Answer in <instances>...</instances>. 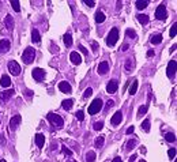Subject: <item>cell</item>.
I'll use <instances>...</instances> for the list:
<instances>
[{"instance_id": "cell-50", "label": "cell", "mask_w": 177, "mask_h": 162, "mask_svg": "<svg viewBox=\"0 0 177 162\" xmlns=\"http://www.w3.org/2000/svg\"><path fill=\"white\" fill-rule=\"evenodd\" d=\"M112 162H123V161H121V158H120V157H116V158H115V160H113Z\"/></svg>"}, {"instance_id": "cell-12", "label": "cell", "mask_w": 177, "mask_h": 162, "mask_svg": "<svg viewBox=\"0 0 177 162\" xmlns=\"http://www.w3.org/2000/svg\"><path fill=\"white\" fill-rule=\"evenodd\" d=\"M10 46H11L10 40H2L0 41V55H4L6 52H8Z\"/></svg>"}, {"instance_id": "cell-24", "label": "cell", "mask_w": 177, "mask_h": 162, "mask_svg": "<svg viewBox=\"0 0 177 162\" xmlns=\"http://www.w3.org/2000/svg\"><path fill=\"white\" fill-rule=\"evenodd\" d=\"M151 44H154V45H158V44L162 42V34H155V36L151 37Z\"/></svg>"}, {"instance_id": "cell-29", "label": "cell", "mask_w": 177, "mask_h": 162, "mask_svg": "<svg viewBox=\"0 0 177 162\" xmlns=\"http://www.w3.org/2000/svg\"><path fill=\"white\" fill-rule=\"evenodd\" d=\"M96 157H97V155H96V152H94V151H88L87 155H86V161L87 162H94Z\"/></svg>"}, {"instance_id": "cell-38", "label": "cell", "mask_w": 177, "mask_h": 162, "mask_svg": "<svg viewBox=\"0 0 177 162\" xmlns=\"http://www.w3.org/2000/svg\"><path fill=\"white\" fill-rule=\"evenodd\" d=\"M125 34H127V37L136 38V34H135V30H132V29H128V30L125 31Z\"/></svg>"}, {"instance_id": "cell-48", "label": "cell", "mask_w": 177, "mask_h": 162, "mask_svg": "<svg viewBox=\"0 0 177 162\" xmlns=\"http://www.w3.org/2000/svg\"><path fill=\"white\" fill-rule=\"evenodd\" d=\"M85 4H87L88 7H94V6H96V3H94V2H85Z\"/></svg>"}, {"instance_id": "cell-23", "label": "cell", "mask_w": 177, "mask_h": 162, "mask_svg": "<svg viewBox=\"0 0 177 162\" xmlns=\"http://www.w3.org/2000/svg\"><path fill=\"white\" fill-rule=\"evenodd\" d=\"M63 41H64V44H65V46H67V48L71 46L72 45V37H71V34L65 33L64 37H63Z\"/></svg>"}, {"instance_id": "cell-45", "label": "cell", "mask_w": 177, "mask_h": 162, "mask_svg": "<svg viewBox=\"0 0 177 162\" xmlns=\"http://www.w3.org/2000/svg\"><path fill=\"white\" fill-rule=\"evenodd\" d=\"M79 50H81V52L83 53V55H86V56H87V49H86V48H85L83 45H79Z\"/></svg>"}, {"instance_id": "cell-1", "label": "cell", "mask_w": 177, "mask_h": 162, "mask_svg": "<svg viewBox=\"0 0 177 162\" xmlns=\"http://www.w3.org/2000/svg\"><path fill=\"white\" fill-rule=\"evenodd\" d=\"M34 59H36V50L31 46H27L22 53V60H23L25 64H31L34 61Z\"/></svg>"}, {"instance_id": "cell-49", "label": "cell", "mask_w": 177, "mask_h": 162, "mask_svg": "<svg viewBox=\"0 0 177 162\" xmlns=\"http://www.w3.org/2000/svg\"><path fill=\"white\" fill-rule=\"evenodd\" d=\"M135 160H136V155H131V157H129V162H134Z\"/></svg>"}, {"instance_id": "cell-54", "label": "cell", "mask_w": 177, "mask_h": 162, "mask_svg": "<svg viewBox=\"0 0 177 162\" xmlns=\"http://www.w3.org/2000/svg\"><path fill=\"white\" fill-rule=\"evenodd\" d=\"M69 162H77V161H69Z\"/></svg>"}, {"instance_id": "cell-40", "label": "cell", "mask_w": 177, "mask_h": 162, "mask_svg": "<svg viewBox=\"0 0 177 162\" xmlns=\"http://www.w3.org/2000/svg\"><path fill=\"white\" fill-rule=\"evenodd\" d=\"M61 151H63V154H65V155H72V151L69 150V148L65 147V146H63V147H61Z\"/></svg>"}, {"instance_id": "cell-10", "label": "cell", "mask_w": 177, "mask_h": 162, "mask_svg": "<svg viewBox=\"0 0 177 162\" xmlns=\"http://www.w3.org/2000/svg\"><path fill=\"white\" fill-rule=\"evenodd\" d=\"M117 89H119V83H117V81L112 79V81H109V82H108V86H106V91H108L109 94L116 93V91H117Z\"/></svg>"}, {"instance_id": "cell-43", "label": "cell", "mask_w": 177, "mask_h": 162, "mask_svg": "<svg viewBox=\"0 0 177 162\" xmlns=\"http://www.w3.org/2000/svg\"><path fill=\"white\" fill-rule=\"evenodd\" d=\"M102 127H104V124L101 123V121L94 124V129H96V131H100V129H102Z\"/></svg>"}, {"instance_id": "cell-8", "label": "cell", "mask_w": 177, "mask_h": 162, "mask_svg": "<svg viewBox=\"0 0 177 162\" xmlns=\"http://www.w3.org/2000/svg\"><path fill=\"white\" fill-rule=\"evenodd\" d=\"M31 75H33V78L36 79L37 82H42L44 79H45V71H44L42 68H34L33 72H31Z\"/></svg>"}, {"instance_id": "cell-7", "label": "cell", "mask_w": 177, "mask_h": 162, "mask_svg": "<svg viewBox=\"0 0 177 162\" xmlns=\"http://www.w3.org/2000/svg\"><path fill=\"white\" fill-rule=\"evenodd\" d=\"M176 69H177L176 60H170L169 64H167V68H166V75L169 76L170 79H173L176 76Z\"/></svg>"}, {"instance_id": "cell-13", "label": "cell", "mask_w": 177, "mask_h": 162, "mask_svg": "<svg viewBox=\"0 0 177 162\" xmlns=\"http://www.w3.org/2000/svg\"><path fill=\"white\" fill-rule=\"evenodd\" d=\"M123 121V113L117 110L115 114L112 116V120H110V123H112V125H119L120 123Z\"/></svg>"}, {"instance_id": "cell-22", "label": "cell", "mask_w": 177, "mask_h": 162, "mask_svg": "<svg viewBox=\"0 0 177 162\" xmlns=\"http://www.w3.org/2000/svg\"><path fill=\"white\" fill-rule=\"evenodd\" d=\"M72 105H74V101H72V100H64L61 102V108H63V109H65V110H69L72 108Z\"/></svg>"}, {"instance_id": "cell-15", "label": "cell", "mask_w": 177, "mask_h": 162, "mask_svg": "<svg viewBox=\"0 0 177 162\" xmlns=\"http://www.w3.org/2000/svg\"><path fill=\"white\" fill-rule=\"evenodd\" d=\"M0 86H2V87H4V89L10 87V86H11V79H10V76H8V75H3L2 79H0Z\"/></svg>"}, {"instance_id": "cell-34", "label": "cell", "mask_w": 177, "mask_h": 162, "mask_svg": "<svg viewBox=\"0 0 177 162\" xmlns=\"http://www.w3.org/2000/svg\"><path fill=\"white\" fill-rule=\"evenodd\" d=\"M125 69H127V71L134 69V61H132L131 59H127V61H125Z\"/></svg>"}, {"instance_id": "cell-21", "label": "cell", "mask_w": 177, "mask_h": 162, "mask_svg": "<svg viewBox=\"0 0 177 162\" xmlns=\"http://www.w3.org/2000/svg\"><path fill=\"white\" fill-rule=\"evenodd\" d=\"M31 38H33V42H36V44L41 42V36H40L37 29H33V31H31Z\"/></svg>"}, {"instance_id": "cell-25", "label": "cell", "mask_w": 177, "mask_h": 162, "mask_svg": "<svg viewBox=\"0 0 177 162\" xmlns=\"http://www.w3.org/2000/svg\"><path fill=\"white\" fill-rule=\"evenodd\" d=\"M104 21H105V14H104L102 11H98L96 14V22L97 23H102Z\"/></svg>"}, {"instance_id": "cell-17", "label": "cell", "mask_w": 177, "mask_h": 162, "mask_svg": "<svg viewBox=\"0 0 177 162\" xmlns=\"http://www.w3.org/2000/svg\"><path fill=\"white\" fill-rule=\"evenodd\" d=\"M59 89H60V91H63V93H71V86H69V83H68V82H65V81L60 82Z\"/></svg>"}, {"instance_id": "cell-27", "label": "cell", "mask_w": 177, "mask_h": 162, "mask_svg": "<svg viewBox=\"0 0 177 162\" xmlns=\"http://www.w3.org/2000/svg\"><path fill=\"white\" fill-rule=\"evenodd\" d=\"M165 140H166V142H169V143L176 142V135H175L173 132H167L166 135H165Z\"/></svg>"}, {"instance_id": "cell-16", "label": "cell", "mask_w": 177, "mask_h": 162, "mask_svg": "<svg viewBox=\"0 0 177 162\" xmlns=\"http://www.w3.org/2000/svg\"><path fill=\"white\" fill-rule=\"evenodd\" d=\"M69 60H71L74 64H81L82 63V57L79 55L78 52H71V55H69Z\"/></svg>"}, {"instance_id": "cell-51", "label": "cell", "mask_w": 177, "mask_h": 162, "mask_svg": "<svg viewBox=\"0 0 177 162\" xmlns=\"http://www.w3.org/2000/svg\"><path fill=\"white\" fill-rule=\"evenodd\" d=\"M176 48H177V45L175 44V45H173L172 48H170V52H175V50H176Z\"/></svg>"}, {"instance_id": "cell-33", "label": "cell", "mask_w": 177, "mask_h": 162, "mask_svg": "<svg viewBox=\"0 0 177 162\" xmlns=\"http://www.w3.org/2000/svg\"><path fill=\"white\" fill-rule=\"evenodd\" d=\"M11 6H12V8H14V11H17V12L21 11V4H19V2H17V0H12V2H11Z\"/></svg>"}, {"instance_id": "cell-42", "label": "cell", "mask_w": 177, "mask_h": 162, "mask_svg": "<svg viewBox=\"0 0 177 162\" xmlns=\"http://www.w3.org/2000/svg\"><path fill=\"white\" fill-rule=\"evenodd\" d=\"M113 105H115V102H113V101L112 100H109L108 101V102H106V108H105V112H108V110L110 109V108H112L113 106Z\"/></svg>"}, {"instance_id": "cell-4", "label": "cell", "mask_w": 177, "mask_h": 162, "mask_svg": "<svg viewBox=\"0 0 177 162\" xmlns=\"http://www.w3.org/2000/svg\"><path fill=\"white\" fill-rule=\"evenodd\" d=\"M48 121L52 124L53 127H61L63 124H64L63 117L59 116V114H56V113H49L48 114Z\"/></svg>"}, {"instance_id": "cell-19", "label": "cell", "mask_w": 177, "mask_h": 162, "mask_svg": "<svg viewBox=\"0 0 177 162\" xmlns=\"http://www.w3.org/2000/svg\"><path fill=\"white\" fill-rule=\"evenodd\" d=\"M4 25H6V27L11 31L12 29H14V18H12L11 15H7L6 19H4Z\"/></svg>"}, {"instance_id": "cell-11", "label": "cell", "mask_w": 177, "mask_h": 162, "mask_svg": "<svg viewBox=\"0 0 177 162\" xmlns=\"http://www.w3.org/2000/svg\"><path fill=\"white\" fill-rule=\"evenodd\" d=\"M22 121V117L19 116V114H17V116H14L11 119V121H10V131H15V129L18 128V125L21 124Z\"/></svg>"}, {"instance_id": "cell-35", "label": "cell", "mask_w": 177, "mask_h": 162, "mask_svg": "<svg viewBox=\"0 0 177 162\" xmlns=\"http://www.w3.org/2000/svg\"><path fill=\"white\" fill-rule=\"evenodd\" d=\"M146 112H147V105H142L138 110V116H143V114H146Z\"/></svg>"}, {"instance_id": "cell-31", "label": "cell", "mask_w": 177, "mask_h": 162, "mask_svg": "<svg viewBox=\"0 0 177 162\" xmlns=\"http://www.w3.org/2000/svg\"><path fill=\"white\" fill-rule=\"evenodd\" d=\"M136 143H138V140H135V139H132V140H128V142H127V146H125V148H127V150H132V148L136 146Z\"/></svg>"}, {"instance_id": "cell-20", "label": "cell", "mask_w": 177, "mask_h": 162, "mask_svg": "<svg viewBox=\"0 0 177 162\" xmlns=\"http://www.w3.org/2000/svg\"><path fill=\"white\" fill-rule=\"evenodd\" d=\"M136 19L139 21V23H140V25H147L148 21H150V18H148L147 15H144V14H138Z\"/></svg>"}, {"instance_id": "cell-36", "label": "cell", "mask_w": 177, "mask_h": 162, "mask_svg": "<svg viewBox=\"0 0 177 162\" xmlns=\"http://www.w3.org/2000/svg\"><path fill=\"white\" fill-rule=\"evenodd\" d=\"M75 116H77V119L79 120V121H83V120H85V113H83V110H78Z\"/></svg>"}, {"instance_id": "cell-6", "label": "cell", "mask_w": 177, "mask_h": 162, "mask_svg": "<svg viewBox=\"0 0 177 162\" xmlns=\"http://www.w3.org/2000/svg\"><path fill=\"white\" fill-rule=\"evenodd\" d=\"M7 67H8V71L11 72V75H19L21 74V65L18 64L15 60H10Z\"/></svg>"}, {"instance_id": "cell-53", "label": "cell", "mask_w": 177, "mask_h": 162, "mask_svg": "<svg viewBox=\"0 0 177 162\" xmlns=\"http://www.w3.org/2000/svg\"><path fill=\"white\" fill-rule=\"evenodd\" d=\"M0 162H6V161H4V160H2V161H0Z\"/></svg>"}, {"instance_id": "cell-39", "label": "cell", "mask_w": 177, "mask_h": 162, "mask_svg": "<svg viewBox=\"0 0 177 162\" xmlns=\"http://www.w3.org/2000/svg\"><path fill=\"white\" fill-rule=\"evenodd\" d=\"M176 148H169V151H167V155H169V158L170 160H173V158L176 157Z\"/></svg>"}, {"instance_id": "cell-14", "label": "cell", "mask_w": 177, "mask_h": 162, "mask_svg": "<svg viewBox=\"0 0 177 162\" xmlns=\"http://www.w3.org/2000/svg\"><path fill=\"white\" fill-rule=\"evenodd\" d=\"M98 74L100 75H104V74H106V72L109 71V63L108 61H102V63H100L98 64Z\"/></svg>"}, {"instance_id": "cell-46", "label": "cell", "mask_w": 177, "mask_h": 162, "mask_svg": "<svg viewBox=\"0 0 177 162\" xmlns=\"http://www.w3.org/2000/svg\"><path fill=\"white\" fill-rule=\"evenodd\" d=\"M134 129H135V127H134V125L128 127V128H127V135H131V133L134 132Z\"/></svg>"}, {"instance_id": "cell-52", "label": "cell", "mask_w": 177, "mask_h": 162, "mask_svg": "<svg viewBox=\"0 0 177 162\" xmlns=\"http://www.w3.org/2000/svg\"><path fill=\"white\" fill-rule=\"evenodd\" d=\"M139 162H146V161H144V160H140V161H139Z\"/></svg>"}, {"instance_id": "cell-37", "label": "cell", "mask_w": 177, "mask_h": 162, "mask_svg": "<svg viewBox=\"0 0 177 162\" xmlns=\"http://www.w3.org/2000/svg\"><path fill=\"white\" fill-rule=\"evenodd\" d=\"M176 29H177V23H176V22H175V25H173V26H172V27H170V31H169L170 37H175V36H176V34H177Z\"/></svg>"}, {"instance_id": "cell-9", "label": "cell", "mask_w": 177, "mask_h": 162, "mask_svg": "<svg viewBox=\"0 0 177 162\" xmlns=\"http://www.w3.org/2000/svg\"><path fill=\"white\" fill-rule=\"evenodd\" d=\"M14 94H15V91L12 90V89H8V90H6V91H2V93H0V104H6Z\"/></svg>"}, {"instance_id": "cell-32", "label": "cell", "mask_w": 177, "mask_h": 162, "mask_svg": "<svg viewBox=\"0 0 177 162\" xmlns=\"http://www.w3.org/2000/svg\"><path fill=\"white\" fill-rule=\"evenodd\" d=\"M135 6H136L138 10H143V8H146L148 6V2H136V3H135Z\"/></svg>"}, {"instance_id": "cell-2", "label": "cell", "mask_w": 177, "mask_h": 162, "mask_svg": "<svg viewBox=\"0 0 177 162\" xmlns=\"http://www.w3.org/2000/svg\"><path fill=\"white\" fill-rule=\"evenodd\" d=\"M101 109H102V100H101V98H96V100L90 104L87 112H88V114H97L98 112H101Z\"/></svg>"}, {"instance_id": "cell-30", "label": "cell", "mask_w": 177, "mask_h": 162, "mask_svg": "<svg viewBox=\"0 0 177 162\" xmlns=\"http://www.w3.org/2000/svg\"><path fill=\"white\" fill-rule=\"evenodd\" d=\"M104 140H105V139H104V136H100V138H97V139H96V142H94L96 147H98V148L102 147V146H104Z\"/></svg>"}, {"instance_id": "cell-41", "label": "cell", "mask_w": 177, "mask_h": 162, "mask_svg": "<svg viewBox=\"0 0 177 162\" xmlns=\"http://www.w3.org/2000/svg\"><path fill=\"white\" fill-rule=\"evenodd\" d=\"M91 94H93V90H91V89H90V87H88V89H86V91H85L83 97H85V98H88V97H90V95H91Z\"/></svg>"}, {"instance_id": "cell-28", "label": "cell", "mask_w": 177, "mask_h": 162, "mask_svg": "<svg viewBox=\"0 0 177 162\" xmlns=\"http://www.w3.org/2000/svg\"><path fill=\"white\" fill-rule=\"evenodd\" d=\"M142 129H143L144 132L150 131V120H148V119H144L143 120V123H142Z\"/></svg>"}, {"instance_id": "cell-3", "label": "cell", "mask_w": 177, "mask_h": 162, "mask_svg": "<svg viewBox=\"0 0 177 162\" xmlns=\"http://www.w3.org/2000/svg\"><path fill=\"white\" fill-rule=\"evenodd\" d=\"M117 40H119V30L116 27H113L109 31V36L106 38V44H108V46H115Z\"/></svg>"}, {"instance_id": "cell-5", "label": "cell", "mask_w": 177, "mask_h": 162, "mask_svg": "<svg viewBox=\"0 0 177 162\" xmlns=\"http://www.w3.org/2000/svg\"><path fill=\"white\" fill-rule=\"evenodd\" d=\"M155 18L159 19V21H165L167 18V11H166V7L163 4H159L155 10Z\"/></svg>"}, {"instance_id": "cell-44", "label": "cell", "mask_w": 177, "mask_h": 162, "mask_svg": "<svg viewBox=\"0 0 177 162\" xmlns=\"http://www.w3.org/2000/svg\"><path fill=\"white\" fill-rule=\"evenodd\" d=\"M91 48H93L94 52H97V50H98V45H97L96 41H91Z\"/></svg>"}, {"instance_id": "cell-18", "label": "cell", "mask_w": 177, "mask_h": 162, "mask_svg": "<svg viewBox=\"0 0 177 162\" xmlns=\"http://www.w3.org/2000/svg\"><path fill=\"white\" fill-rule=\"evenodd\" d=\"M36 144H37V147H40V148H42L44 147V144H45V138H44V135L42 133H37L36 135Z\"/></svg>"}, {"instance_id": "cell-26", "label": "cell", "mask_w": 177, "mask_h": 162, "mask_svg": "<svg viewBox=\"0 0 177 162\" xmlns=\"http://www.w3.org/2000/svg\"><path fill=\"white\" fill-rule=\"evenodd\" d=\"M138 86H139V82L136 81V79H135V81L132 82L131 89H129V94H131V95H134L135 93H136V91H138Z\"/></svg>"}, {"instance_id": "cell-47", "label": "cell", "mask_w": 177, "mask_h": 162, "mask_svg": "<svg viewBox=\"0 0 177 162\" xmlns=\"http://www.w3.org/2000/svg\"><path fill=\"white\" fill-rule=\"evenodd\" d=\"M154 55H155V52H154L153 49H150V50H148V52H147V57H153Z\"/></svg>"}]
</instances>
